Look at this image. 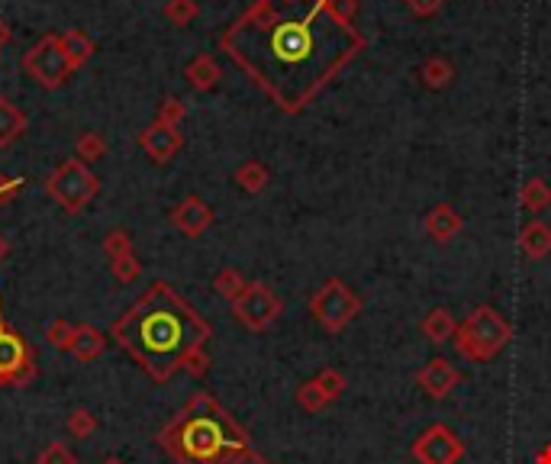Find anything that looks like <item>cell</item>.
<instances>
[{"instance_id":"cell-12","label":"cell","mask_w":551,"mask_h":464,"mask_svg":"<svg viewBox=\"0 0 551 464\" xmlns=\"http://www.w3.org/2000/svg\"><path fill=\"white\" fill-rule=\"evenodd\" d=\"M461 226H464V219L458 216V210H455V206H449V204H436L432 210H429V216H426V232L436 242L455 239L458 232H461Z\"/></svg>"},{"instance_id":"cell-19","label":"cell","mask_w":551,"mask_h":464,"mask_svg":"<svg viewBox=\"0 0 551 464\" xmlns=\"http://www.w3.org/2000/svg\"><path fill=\"white\" fill-rule=\"evenodd\" d=\"M65 429H69L71 438H90L97 429L94 413H90L88 406H75V410L69 413V419H65Z\"/></svg>"},{"instance_id":"cell-24","label":"cell","mask_w":551,"mask_h":464,"mask_svg":"<svg viewBox=\"0 0 551 464\" xmlns=\"http://www.w3.org/2000/svg\"><path fill=\"white\" fill-rule=\"evenodd\" d=\"M46 339L52 348H61V352H69L71 348V339H75V326L69 320H55L46 326Z\"/></svg>"},{"instance_id":"cell-29","label":"cell","mask_w":551,"mask_h":464,"mask_svg":"<svg viewBox=\"0 0 551 464\" xmlns=\"http://www.w3.org/2000/svg\"><path fill=\"white\" fill-rule=\"evenodd\" d=\"M226 464H268V461L259 455V451L242 448V451H236V455H229V461H226Z\"/></svg>"},{"instance_id":"cell-25","label":"cell","mask_w":551,"mask_h":464,"mask_svg":"<svg viewBox=\"0 0 551 464\" xmlns=\"http://www.w3.org/2000/svg\"><path fill=\"white\" fill-rule=\"evenodd\" d=\"M20 130H23V116L16 113L14 107H7V103L0 100V145H7Z\"/></svg>"},{"instance_id":"cell-33","label":"cell","mask_w":551,"mask_h":464,"mask_svg":"<svg viewBox=\"0 0 551 464\" xmlns=\"http://www.w3.org/2000/svg\"><path fill=\"white\" fill-rule=\"evenodd\" d=\"M126 248H130V242L122 239V236H113V239L107 242V252L113 255V258H120V255H126Z\"/></svg>"},{"instance_id":"cell-2","label":"cell","mask_w":551,"mask_h":464,"mask_svg":"<svg viewBox=\"0 0 551 464\" xmlns=\"http://www.w3.org/2000/svg\"><path fill=\"white\" fill-rule=\"evenodd\" d=\"M113 335L155 381H168L184 368L191 352L207 345L210 326L181 297L158 284L116 322Z\"/></svg>"},{"instance_id":"cell-13","label":"cell","mask_w":551,"mask_h":464,"mask_svg":"<svg viewBox=\"0 0 551 464\" xmlns=\"http://www.w3.org/2000/svg\"><path fill=\"white\" fill-rule=\"evenodd\" d=\"M519 248H523L525 258L538 261L551 252V226L542 223V219H532L519 229Z\"/></svg>"},{"instance_id":"cell-22","label":"cell","mask_w":551,"mask_h":464,"mask_svg":"<svg viewBox=\"0 0 551 464\" xmlns=\"http://www.w3.org/2000/svg\"><path fill=\"white\" fill-rule=\"evenodd\" d=\"M419 78L429 84V88H445L451 81V65L445 58H432L419 69Z\"/></svg>"},{"instance_id":"cell-1","label":"cell","mask_w":551,"mask_h":464,"mask_svg":"<svg viewBox=\"0 0 551 464\" xmlns=\"http://www.w3.org/2000/svg\"><path fill=\"white\" fill-rule=\"evenodd\" d=\"M223 42L278 107L291 113L306 107L310 97L326 88L329 78L365 46L352 23L329 7V0H313L297 16L278 14L271 0H261Z\"/></svg>"},{"instance_id":"cell-32","label":"cell","mask_w":551,"mask_h":464,"mask_svg":"<svg viewBox=\"0 0 551 464\" xmlns=\"http://www.w3.org/2000/svg\"><path fill=\"white\" fill-rule=\"evenodd\" d=\"M329 7H333L342 20H348V16H352V10H355V0H329Z\"/></svg>"},{"instance_id":"cell-11","label":"cell","mask_w":551,"mask_h":464,"mask_svg":"<svg viewBox=\"0 0 551 464\" xmlns=\"http://www.w3.org/2000/svg\"><path fill=\"white\" fill-rule=\"evenodd\" d=\"M210 223H213L210 206H207L204 200H197V197H187L175 210V226L184 232V236H200V232H204Z\"/></svg>"},{"instance_id":"cell-30","label":"cell","mask_w":551,"mask_h":464,"mask_svg":"<svg viewBox=\"0 0 551 464\" xmlns=\"http://www.w3.org/2000/svg\"><path fill=\"white\" fill-rule=\"evenodd\" d=\"M407 4H409V10H413V14H422V16L436 14V10L442 7V0H407Z\"/></svg>"},{"instance_id":"cell-23","label":"cell","mask_w":551,"mask_h":464,"mask_svg":"<svg viewBox=\"0 0 551 464\" xmlns=\"http://www.w3.org/2000/svg\"><path fill=\"white\" fill-rule=\"evenodd\" d=\"M316 384H320L323 394H326L329 400H339V396L345 394V387H348L345 374H342L339 368H323L320 374H316Z\"/></svg>"},{"instance_id":"cell-14","label":"cell","mask_w":551,"mask_h":464,"mask_svg":"<svg viewBox=\"0 0 551 464\" xmlns=\"http://www.w3.org/2000/svg\"><path fill=\"white\" fill-rule=\"evenodd\" d=\"M103 348H107V339L101 335V329H94L90 322L75 326V339H71L69 352L78 358V362H94V358H101Z\"/></svg>"},{"instance_id":"cell-8","label":"cell","mask_w":551,"mask_h":464,"mask_svg":"<svg viewBox=\"0 0 551 464\" xmlns=\"http://www.w3.org/2000/svg\"><path fill=\"white\" fill-rule=\"evenodd\" d=\"M97 191V181L81 162H65L48 181V194L58 200L65 210H81Z\"/></svg>"},{"instance_id":"cell-16","label":"cell","mask_w":551,"mask_h":464,"mask_svg":"<svg viewBox=\"0 0 551 464\" xmlns=\"http://www.w3.org/2000/svg\"><path fill=\"white\" fill-rule=\"evenodd\" d=\"M455 316L449 313L445 307H436V310H429V316L422 320V335H426L432 345H445L449 339H455Z\"/></svg>"},{"instance_id":"cell-34","label":"cell","mask_w":551,"mask_h":464,"mask_svg":"<svg viewBox=\"0 0 551 464\" xmlns=\"http://www.w3.org/2000/svg\"><path fill=\"white\" fill-rule=\"evenodd\" d=\"M535 464H551V445H545L542 451L535 455Z\"/></svg>"},{"instance_id":"cell-4","label":"cell","mask_w":551,"mask_h":464,"mask_svg":"<svg viewBox=\"0 0 551 464\" xmlns=\"http://www.w3.org/2000/svg\"><path fill=\"white\" fill-rule=\"evenodd\" d=\"M513 339L510 322L500 316V310H493L490 303H481L474 307L464 322H458L455 329V348L461 352L468 362H490L497 358Z\"/></svg>"},{"instance_id":"cell-35","label":"cell","mask_w":551,"mask_h":464,"mask_svg":"<svg viewBox=\"0 0 551 464\" xmlns=\"http://www.w3.org/2000/svg\"><path fill=\"white\" fill-rule=\"evenodd\" d=\"M101 464H126V461H122V458H116V455H110V458H103Z\"/></svg>"},{"instance_id":"cell-26","label":"cell","mask_w":551,"mask_h":464,"mask_svg":"<svg viewBox=\"0 0 551 464\" xmlns=\"http://www.w3.org/2000/svg\"><path fill=\"white\" fill-rule=\"evenodd\" d=\"M36 464H78V458L71 455V448L65 442H48L39 451V461Z\"/></svg>"},{"instance_id":"cell-17","label":"cell","mask_w":551,"mask_h":464,"mask_svg":"<svg viewBox=\"0 0 551 464\" xmlns=\"http://www.w3.org/2000/svg\"><path fill=\"white\" fill-rule=\"evenodd\" d=\"M519 204H523L529 213H545L551 206V187L545 185L542 178L525 181L523 191H519Z\"/></svg>"},{"instance_id":"cell-28","label":"cell","mask_w":551,"mask_h":464,"mask_svg":"<svg viewBox=\"0 0 551 464\" xmlns=\"http://www.w3.org/2000/svg\"><path fill=\"white\" fill-rule=\"evenodd\" d=\"M207 368H210V358H207L204 348H197V352H191V358L184 362V371H187V374H194V377H204V374H207Z\"/></svg>"},{"instance_id":"cell-21","label":"cell","mask_w":551,"mask_h":464,"mask_svg":"<svg viewBox=\"0 0 551 464\" xmlns=\"http://www.w3.org/2000/svg\"><path fill=\"white\" fill-rule=\"evenodd\" d=\"M213 284H217V294H219V297H226V301H229V303H232V301H238V294H242L245 287H249V284H245V278L236 271V268H226V271H219Z\"/></svg>"},{"instance_id":"cell-36","label":"cell","mask_w":551,"mask_h":464,"mask_svg":"<svg viewBox=\"0 0 551 464\" xmlns=\"http://www.w3.org/2000/svg\"><path fill=\"white\" fill-rule=\"evenodd\" d=\"M4 255H7V239L0 236V258H4Z\"/></svg>"},{"instance_id":"cell-7","label":"cell","mask_w":551,"mask_h":464,"mask_svg":"<svg viewBox=\"0 0 551 464\" xmlns=\"http://www.w3.org/2000/svg\"><path fill=\"white\" fill-rule=\"evenodd\" d=\"M281 301L278 294H274L268 284H249L238 294V301H232V313H236V320L242 322L245 329H252V332H265L268 326H274L281 316Z\"/></svg>"},{"instance_id":"cell-5","label":"cell","mask_w":551,"mask_h":464,"mask_svg":"<svg viewBox=\"0 0 551 464\" xmlns=\"http://www.w3.org/2000/svg\"><path fill=\"white\" fill-rule=\"evenodd\" d=\"M310 313H313V320L320 322L326 332L335 335L361 313V301L345 280L329 278L313 294V301H310Z\"/></svg>"},{"instance_id":"cell-31","label":"cell","mask_w":551,"mask_h":464,"mask_svg":"<svg viewBox=\"0 0 551 464\" xmlns=\"http://www.w3.org/2000/svg\"><path fill=\"white\" fill-rule=\"evenodd\" d=\"M81 152H84L88 158H97V155L103 152V142H97L94 136H84V139H81Z\"/></svg>"},{"instance_id":"cell-18","label":"cell","mask_w":551,"mask_h":464,"mask_svg":"<svg viewBox=\"0 0 551 464\" xmlns=\"http://www.w3.org/2000/svg\"><path fill=\"white\" fill-rule=\"evenodd\" d=\"M329 396L323 394V387L316 384V377L313 381H306V384H300V390H297V406L303 413H320V410H326L329 406Z\"/></svg>"},{"instance_id":"cell-3","label":"cell","mask_w":551,"mask_h":464,"mask_svg":"<svg viewBox=\"0 0 551 464\" xmlns=\"http://www.w3.org/2000/svg\"><path fill=\"white\" fill-rule=\"evenodd\" d=\"M158 442L181 464H226L229 455L249 448L245 429L210 394H194Z\"/></svg>"},{"instance_id":"cell-20","label":"cell","mask_w":551,"mask_h":464,"mask_svg":"<svg viewBox=\"0 0 551 464\" xmlns=\"http://www.w3.org/2000/svg\"><path fill=\"white\" fill-rule=\"evenodd\" d=\"M236 181H238V187H242V191L259 194L261 187L268 185V171H265V164H259V162H245L242 168L236 171Z\"/></svg>"},{"instance_id":"cell-27","label":"cell","mask_w":551,"mask_h":464,"mask_svg":"<svg viewBox=\"0 0 551 464\" xmlns=\"http://www.w3.org/2000/svg\"><path fill=\"white\" fill-rule=\"evenodd\" d=\"M113 271H116V278L126 280V284L139 278V265H136V258H132V255H120V258H116V265H113Z\"/></svg>"},{"instance_id":"cell-10","label":"cell","mask_w":551,"mask_h":464,"mask_svg":"<svg viewBox=\"0 0 551 464\" xmlns=\"http://www.w3.org/2000/svg\"><path fill=\"white\" fill-rule=\"evenodd\" d=\"M416 384H419L422 394H429L432 400H445V396L461 384V371H458L449 358H429L419 368V374H416Z\"/></svg>"},{"instance_id":"cell-6","label":"cell","mask_w":551,"mask_h":464,"mask_svg":"<svg viewBox=\"0 0 551 464\" xmlns=\"http://www.w3.org/2000/svg\"><path fill=\"white\" fill-rule=\"evenodd\" d=\"M33 352H29L26 339L16 329H10L0 313V387H23L33 381Z\"/></svg>"},{"instance_id":"cell-15","label":"cell","mask_w":551,"mask_h":464,"mask_svg":"<svg viewBox=\"0 0 551 464\" xmlns=\"http://www.w3.org/2000/svg\"><path fill=\"white\" fill-rule=\"evenodd\" d=\"M177 145H181V136H177L168 123L152 126V130L143 136V149L149 152V158H155V162H168V158L177 152Z\"/></svg>"},{"instance_id":"cell-9","label":"cell","mask_w":551,"mask_h":464,"mask_svg":"<svg viewBox=\"0 0 551 464\" xmlns=\"http://www.w3.org/2000/svg\"><path fill=\"white\" fill-rule=\"evenodd\" d=\"M464 458V442L445 423H432L413 442L416 464H458Z\"/></svg>"}]
</instances>
